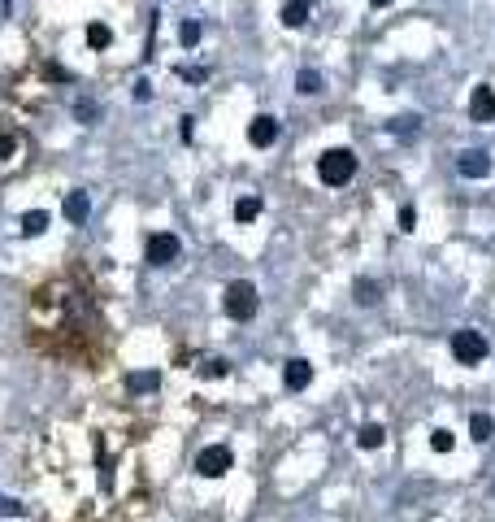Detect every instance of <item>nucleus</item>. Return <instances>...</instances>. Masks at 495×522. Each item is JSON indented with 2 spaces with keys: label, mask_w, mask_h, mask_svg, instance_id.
Here are the masks:
<instances>
[{
  "label": "nucleus",
  "mask_w": 495,
  "mask_h": 522,
  "mask_svg": "<svg viewBox=\"0 0 495 522\" xmlns=\"http://www.w3.org/2000/svg\"><path fill=\"white\" fill-rule=\"evenodd\" d=\"M26 344L48 361L100 366L109 357V322L78 270L44 279L26 301Z\"/></svg>",
  "instance_id": "obj_1"
},
{
  "label": "nucleus",
  "mask_w": 495,
  "mask_h": 522,
  "mask_svg": "<svg viewBox=\"0 0 495 522\" xmlns=\"http://www.w3.org/2000/svg\"><path fill=\"white\" fill-rule=\"evenodd\" d=\"M222 305H226V318H234V322H252L256 309H261L256 283H252V279H230L226 292H222Z\"/></svg>",
  "instance_id": "obj_2"
},
{
  "label": "nucleus",
  "mask_w": 495,
  "mask_h": 522,
  "mask_svg": "<svg viewBox=\"0 0 495 522\" xmlns=\"http://www.w3.org/2000/svg\"><path fill=\"white\" fill-rule=\"evenodd\" d=\"M352 174H356V157H352V148H330V153L318 157V179L330 183V187L352 183Z\"/></svg>",
  "instance_id": "obj_3"
},
{
  "label": "nucleus",
  "mask_w": 495,
  "mask_h": 522,
  "mask_svg": "<svg viewBox=\"0 0 495 522\" xmlns=\"http://www.w3.org/2000/svg\"><path fill=\"white\" fill-rule=\"evenodd\" d=\"M487 353H491V344H487L482 331H474V327L452 331V357L460 366H478V361H487Z\"/></svg>",
  "instance_id": "obj_4"
},
{
  "label": "nucleus",
  "mask_w": 495,
  "mask_h": 522,
  "mask_svg": "<svg viewBox=\"0 0 495 522\" xmlns=\"http://www.w3.org/2000/svg\"><path fill=\"white\" fill-rule=\"evenodd\" d=\"M230 466H234V453L226 449V444H208V449H200V457H196V470L204 479H222Z\"/></svg>",
  "instance_id": "obj_5"
},
{
  "label": "nucleus",
  "mask_w": 495,
  "mask_h": 522,
  "mask_svg": "<svg viewBox=\"0 0 495 522\" xmlns=\"http://www.w3.org/2000/svg\"><path fill=\"white\" fill-rule=\"evenodd\" d=\"M178 253H182V244H178V235H170V231H156V235L148 240V266H174Z\"/></svg>",
  "instance_id": "obj_6"
},
{
  "label": "nucleus",
  "mask_w": 495,
  "mask_h": 522,
  "mask_svg": "<svg viewBox=\"0 0 495 522\" xmlns=\"http://www.w3.org/2000/svg\"><path fill=\"white\" fill-rule=\"evenodd\" d=\"M456 170L465 174V179H487L491 174V153L487 148H465V153L456 157Z\"/></svg>",
  "instance_id": "obj_7"
},
{
  "label": "nucleus",
  "mask_w": 495,
  "mask_h": 522,
  "mask_svg": "<svg viewBox=\"0 0 495 522\" xmlns=\"http://www.w3.org/2000/svg\"><path fill=\"white\" fill-rule=\"evenodd\" d=\"M308 383H313V366L304 357H292V361L282 366V387L287 392H304Z\"/></svg>",
  "instance_id": "obj_8"
},
{
  "label": "nucleus",
  "mask_w": 495,
  "mask_h": 522,
  "mask_svg": "<svg viewBox=\"0 0 495 522\" xmlns=\"http://www.w3.org/2000/svg\"><path fill=\"white\" fill-rule=\"evenodd\" d=\"M469 118L474 122H495V87H474V96H469Z\"/></svg>",
  "instance_id": "obj_9"
},
{
  "label": "nucleus",
  "mask_w": 495,
  "mask_h": 522,
  "mask_svg": "<svg viewBox=\"0 0 495 522\" xmlns=\"http://www.w3.org/2000/svg\"><path fill=\"white\" fill-rule=\"evenodd\" d=\"M274 139H278V122H274L270 113H261V118H252V122H248V144L270 148Z\"/></svg>",
  "instance_id": "obj_10"
},
{
  "label": "nucleus",
  "mask_w": 495,
  "mask_h": 522,
  "mask_svg": "<svg viewBox=\"0 0 495 522\" xmlns=\"http://www.w3.org/2000/svg\"><path fill=\"white\" fill-rule=\"evenodd\" d=\"M61 213H65V222H87V213H92V196H87V192H70L65 205H61Z\"/></svg>",
  "instance_id": "obj_11"
},
{
  "label": "nucleus",
  "mask_w": 495,
  "mask_h": 522,
  "mask_svg": "<svg viewBox=\"0 0 495 522\" xmlns=\"http://www.w3.org/2000/svg\"><path fill=\"white\" fill-rule=\"evenodd\" d=\"M469 435H474L478 444H487L495 435V418L491 414H474V418H469Z\"/></svg>",
  "instance_id": "obj_12"
},
{
  "label": "nucleus",
  "mask_w": 495,
  "mask_h": 522,
  "mask_svg": "<svg viewBox=\"0 0 495 522\" xmlns=\"http://www.w3.org/2000/svg\"><path fill=\"white\" fill-rule=\"evenodd\" d=\"M382 440H387V431L378 427V422H365V427L356 431V444H361V449H382Z\"/></svg>",
  "instance_id": "obj_13"
},
{
  "label": "nucleus",
  "mask_w": 495,
  "mask_h": 522,
  "mask_svg": "<svg viewBox=\"0 0 495 522\" xmlns=\"http://www.w3.org/2000/svg\"><path fill=\"white\" fill-rule=\"evenodd\" d=\"M44 227H48V213H44V209H31V213H22V235H26V240L44 235Z\"/></svg>",
  "instance_id": "obj_14"
},
{
  "label": "nucleus",
  "mask_w": 495,
  "mask_h": 522,
  "mask_svg": "<svg viewBox=\"0 0 495 522\" xmlns=\"http://www.w3.org/2000/svg\"><path fill=\"white\" fill-rule=\"evenodd\" d=\"M261 218V196H239L234 201V222H252Z\"/></svg>",
  "instance_id": "obj_15"
},
{
  "label": "nucleus",
  "mask_w": 495,
  "mask_h": 522,
  "mask_svg": "<svg viewBox=\"0 0 495 522\" xmlns=\"http://www.w3.org/2000/svg\"><path fill=\"white\" fill-rule=\"evenodd\" d=\"M378 301H382V283L361 279V283H356V305H378Z\"/></svg>",
  "instance_id": "obj_16"
},
{
  "label": "nucleus",
  "mask_w": 495,
  "mask_h": 522,
  "mask_svg": "<svg viewBox=\"0 0 495 522\" xmlns=\"http://www.w3.org/2000/svg\"><path fill=\"white\" fill-rule=\"evenodd\" d=\"M87 44L96 48V53H104V48L113 44V31L104 27V22H92V27H87Z\"/></svg>",
  "instance_id": "obj_17"
},
{
  "label": "nucleus",
  "mask_w": 495,
  "mask_h": 522,
  "mask_svg": "<svg viewBox=\"0 0 495 522\" xmlns=\"http://www.w3.org/2000/svg\"><path fill=\"white\" fill-rule=\"evenodd\" d=\"M304 22H308V5L287 0V5H282V27H304Z\"/></svg>",
  "instance_id": "obj_18"
},
{
  "label": "nucleus",
  "mask_w": 495,
  "mask_h": 522,
  "mask_svg": "<svg viewBox=\"0 0 495 522\" xmlns=\"http://www.w3.org/2000/svg\"><path fill=\"white\" fill-rule=\"evenodd\" d=\"M296 92L318 96V92H322V74H318V70H300V74H296Z\"/></svg>",
  "instance_id": "obj_19"
},
{
  "label": "nucleus",
  "mask_w": 495,
  "mask_h": 522,
  "mask_svg": "<svg viewBox=\"0 0 495 522\" xmlns=\"http://www.w3.org/2000/svg\"><path fill=\"white\" fill-rule=\"evenodd\" d=\"M452 444H456V435H452L448 427H434V431H430V449H434V453H452Z\"/></svg>",
  "instance_id": "obj_20"
},
{
  "label": "nucleus",
  "mask_w": 495,
  "mask_h": 522,
  "mask_svg": "<svg viewBox=\"0 0 495 522\" xmlns=\"http://www.w3.org/2000/svg\"><path fill=\"white\" fill-rule=\"evenodd\" d=\"M156 383H161V379H156V370H139V375H130V392H152Z\"/></svg>",
  "instance_id": "obj_21"
},
{
  "label": "nucleus",
  "mask_w": 495,
  "mask_h": 522,
  "mask_svg": "<svg viewBox=\"0 0 495 522\" xmlns=\"http://www.w3.org/2000/svg\"><path fill=\"white\" fill-rule=\"evenodd\" d=\"M18 148H22V135L18 131H5V135H0V161H9Z\"/></svg>",
  "instance_id": "obj_22"
},
{
  "label": "nucleus",
  "mask_w": 495,
  "mask_h": 522,
  "mask_svg": "<svg viewBox=\"0 0 495 522\" xmlns=\"http://www.w3.org/2000/svg\"><path fill=\"white\" fill-rule=\"evenodd\" d=\"M178 39L187 44V48H196V44H200V22H182V27H178Z\"/></svg>",
  "instance_id": "obj_23"
},
{
  "label": "nucleus",
  "mask_w": 495,
  "mask_h": 522,
  "mask_svg": "<svg viewBox=\"0 0 495 522\" xmlns=\"http://www.w3.org/2000/svg\"><path fill=\"white\" fill-rule=\"evenodd\" d=\"M204 375H208V379H226V375H230V361H222V357L204 361Z\"/></svg>",
  "instance_id": "obj_24"
},
{
  "label": "nucleus",
  "mask_w": 495,
  "mask_h": 522,
  "mask_svg": "<svg viewBox=\"0 0 495 522\" xmlns=\"http://www.w3.org/2000/svg\"><path fill=\"white\" fill-rule=\"evenodd\" d=\"M413 227H417V209L404 205V209H400V231H413Z\"/></svg>",
  "instance_id": "obj_25"
},
{
  "label": "nucleus",
  "mask_w": 495,
  "mask_h": 522,
  "mask_svg": "<svg viewBox=\"0 0 495 522\" xmlns=\"http://www.w3.org/2000/svg\"><path fill=\"white\" fill-rule=\"evenodd\" d=\"M13 514H22V505H13L9 496H0V518H13Z\"/></svg>",
  "instance_id": "obj_26"
},
{
  "label": "nucleus",
  "mask_w": 495,
  "mask_h": 522,
  "mask_svg": "<svg viewBox=\"0 0 495 522\" xmlns=\"http://www.w3.org/2000/svg\"><path fill=\"white\" fill-rule=\"evenodd\" d=\"M74 113H78V118H83V122H92V118H96V105H87V101H78V105H74Z\"/></svg>",
  "instance_id": "obj_27"
},
{
  "label": "nucleus",
  "mask_w": 495,
  "mask_h": 522,
  "mask_svg": "<svg viewBox=\"0 0 495 522\" xmlns=\"http://www.w3.org/2000/svg\"><path fill=\"white\" fill-rule=\"evenodd\" d=\"M178 135L192 144V135H196V118H182V127H178Z\"/></svg>",
  "instance_id": "obj_28"
},
{
  "label": "nucleus",
  "mask_w": 495,
  "mask_h": 522,
  "mask_svg": "<svg viewBox=\"0 0 495 522\" xmlns=\"http://www.w3.org/2000/svg\"><path fill=\"white\" fill-rule=\"evenodd\" d=\"M370 5H378V9H382V5H391V0H370Z\"/></svg>",
  "instance_id": "obj_29"
},
{
  "label": "nucleus",
  "mask_w": 495,
  "mask_h": 522,
  "mask_svg": "<svg viewBox=\"0 0 495 522\" xmlns=\"http://www.w3.org/2000/svg\"><path fill=\"white\" fill-rule=\"evenodd\" d=\"M296 5H308V0H296Z\"/></svg>",
  "instance_id": "obj_30"
},
{
  "label": "nucleus",
  "mask_w": 495,
  "mask_h": 522,
  "mask_svg": "<svg viewBox=\"0 0 495 522\" xmlns=\"http://www.w3.org/2000/svg\"><path fill=\"white\" fill-rule=\"evenodd\" d=\"M9 5H13V0H5V9H9Z\"/></svg>",
  "instance_id": "obj_31"
}]
</instances>
